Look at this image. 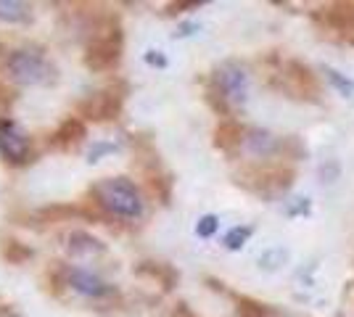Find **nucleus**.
I'll list each match as a JSON object with an SVG mask.
<instances>
[{
    "mask_svg": "<svg viewBox=\"0 0 354 317\" xmlns=\"http://www.w3.org/2000/svg\"><path fill=\"white\" fill-rule=\"evenodd\" d=\"M138 272H143V275H151V278H156V280H162L164 288H172L177 283V272L169 267V265H159V262H143Z\"/></svg>",
    "mask_w": 354,
    "mask_h": 317,
    "instance_id": "obj_16",
    "label": "nucleus"
},
{
    "mask_svg": "<svg viewBox=\"0 0 354 317\" xmlns=\"http://www.w3.org/2000/svg\"><path fill=\"white\" fill-rule=\"evenodd\" d=\"M106 246L98 238H93L90 233H82V230H77L69 236V254L74 257H98V254H104Z\"/></svg>",
    "mask_w": 354,
    "mask_h": 317,
    "instance_id": "obj_14",
    "label": "nucleus"
},
{
    "mask_svg": "<svg viewBox=\"0 0 354 317\" xmlns=\"http://www.w3.org/2000/svg\"><path fill=\"white\" fill-rule=\"evenodd\" d=\"M270 309H267L262 302H254L249 296H238L236 299V317H267Z\"/></svg>",
    "mask_w": 354,
    "mask_h": 317,
    "instance_id": "obj_17",
    "label": "nucleus"
},
{
    "mask_svg": "<svg viewBox=\"0 0 354 317\" xmlns=\"http://www.w3.org/2000/svg\"><path fill=\"white\" fill-rule=\"evenodd\" d=\"M243 143V127L238 124L236 119H222L217 127H214V146L220 151L233 153Z\"/></svg>",
    "mask_w": 354,
    "mask_h": 317,
    "instance_id": "obj_12",
    "label": "nucleus"
},
{
    "mask_svg": "<svg viewBox=\"0 0 354 317\" xmlns=\"http://www.w3.org/2000/svg\"><path fill=\"white\" fill-rule=\"evenodd\" d=\"M246 95H249V75H246V69L236 61L222 64L220 69L214 72L212 85H209V101L214 104V108L227 114V108L241 106L246 101Z\"/></svg>",
    "mask_w": 354,
    "mask_h": 317,
    "instance_id": "obj_2",
    "label": "nucleus"
},
{
    "mask_svg": "<svg viewBox=\"0 0 354 317\" xmlns=\"http://www.w3.org/2000/svg\"><path fill=\"white\" fill-rule=\"evenodd\" d=\"M325 72V79L336 88V90L344 95V98H349V95H354V82L349 79V77H344L341 72H336V69H330V66H325L323 69Z\"/></svg>",
    "mask_w": 354,
    "mask_h": 317,
    "instance_id": "obj_18",
    "label": "nucleus"
},
{
    "mask_svg": "<svg viewBox=\"0 0 354 317\" xmlns=\"http://www.w3.org/2000/svg\"><path fill=\"white\" fill-rule=\"evenodd\" d=\"M188 317H191V315H188Z\"/></svg>",
    "mask_w": 354,
    "mask_h": 317,
    "instance_id": "obj_26",
    "label": "nucleus"
},
{
    "mask_svg": "<svg viewBox=\"0 0 354 317\" xmlns=\"http://www.w3.org/2000/svg\"><path fill=\"white\" fill-rule=\"evenodd\" d=\"M146 64H151V66H167V59H164L159 50H148L146 53Z\"/></svg>",
    "mask_w": 354,
    "mask_h": 317,
    "instance_id": "obj_23",
    "label": "nucleus"
},
{
    "mask_svg": "<svg viewBox=\"0 0 354 317\" xmlns=\"http://www.w3.org/2000/svg\"><path fill=\"white\" fill-rule=\"evenodd\" d=\"M6 69L21 85H50L56 79V66L35 48H16L6 59Z\"/></svg>",
    "mask_w": 354,
    "mask_h": 317,
    "instance_id": "obj_3",
    "label": "nucleus"
},
{
    "mask_svg": "<svg viewBox=\"0 0 354 317\" xmlns=\"http://www.w3.org/2000/svg\"><path fill=\"white\" fill-rule=\"evenodd\" d=\"M122 101H124V88L111 85V88H104V90L90 93L88 98L80 104V114L93 122L117 119L119 111H122Z\"/></svg>",
    "mask_w": 354,
    "mask_h": 317,
    "instance_id": "obj_5",
    "label": "nucleus"
},
{
    "mask_svg": "<svg viewBox=\"0 0 354 317\" xmlns=\"http://www.w3.org/2000/svg\"><path fill=\"white\" fill-rule=\"evenodd\" d=\"M217 227H220V220H217L214 214H204V217L198 220V225H196V236H198V238H212V236L217 233Z\"/></svg>",
    "mask_w": 354,
    "mask_h": 317,
    "instance_id": "obj_20",
    "label": "nucleus"
},
{
    "mask_svg": "<svg viewBox=\"0 0 354 317\" xmlns=\"http://www.w3.org/2000/svg\"><path fill=\"white\" fill-rule=\"evenodd\" d=\"M249 238H251V227H233V230L225 236V249L238 251V249H243V246H246Z\"/></svg>",
    "mask_w": 354,
    "mask_h": 317,
    "instance_id": "obj_19",
    "label": "nucleus"
},
{
    "mask_svg": "<svg viewBox=\"0 0 354 317\" xmlns=\"http://www.w3.org/2000/svg\"><path fill=\"white\" fill-rule=\"evenodd\" d=\"M0 19L3 21H14V24H27L32 19L30 3H19V0H0Z\"/></svg>",
    "mask_w": 354,
    "mask_h": 317,
    "instance_id": "obj_15",
    "label": "nucleus"
},
{
    "mask_svg": "<svg viewBox=\"0 0 354 317\" xmlns=\"http://www.w3.org/2000/svg\"><path fill=\"white\" fill-rule=\"evenodd\" d=\"M122 48H124V35L117 21H111L101 35H95L85 48V64L93 72H106L111 66H117L122 59Z\"/></svg>",
    "mask_w": 354,
    "mask_h": 317,
    "instance_id": "obj_4",
    "label": "nucleus"
},
{
    "mask_svg": "<svg viewBox=\"0 0 354 317\" xmlns=\"http://www.w3.org/2000/svg\"><path fill=\"white\" fill-rule=\"evenodd\" d=\"M85 135H88L85 122L80 119V117H69V119L61 122V127L56 130V135H53V143L61 146V148H72V146H77Z\"/></svg>",
    "mask_w": 354,
    "mask_h": 317,
    "instance_id": "obj_13",
    "label": "nucleus"
},
{
    "mask_svg": "<svg viewBox=\"0 0 354 317\" xmlns=\"http://www.w3.org/2000/svg\"><path fill=\"white\" fill-rule=\"evenodd\" d=\"M243 146L251 156L257 159H265V156H272V153L281 148V137H275L267 130H251L249 135L243 133Z\"/></svg>",
    "mask_w": 354,
    "mask_h": 317,
    "instance_id": "obj_11",
    "label": "nucleus"
},
{
    "mask_svg": "<svg viewBox=\"0 0 354 317\" xmlns=\"http://www.w3.org/2000/svg\"><path fill=\"white\" fill-rule=\"evenodd\" d=\"M320 19L330 30L341 32L349 43H354V3H333L320 11Z\"/></svg>",
    "mask_w": 354,
    "mask_h": 317,
    "instance_id": "obj_10",
    "label": "nucleus"
},
{
    "mask_svg": "<svg viewBox=\"0 0 354 317\" xmlns=\"http://www.w3.org/2000/svg\"><path fill=\"white\" fill-rule=\"evenodd\" d=\"M0 156L8 164H24L30 159V137L11 119H0Z\"/></svg>",
    "mask_w": 354,
    "mask_h": 317,
    "instance_id": "obj_7",
    "label": "nucleus"
},
{
    "mask_svg": "<svg viewBox=\"0 0 354 317\" xmlns=\"http://www.w3.org/2000/svg\"><path fill=\"white\" fill-rule=\"evenodd\" d=\"M283 77H286V88H288L291 95H296V98H310V101L317 98L320 85H317V77L312 75L310 66H304L299 61H291V64H286Z\"/></svg>",
    "mask_w": 354,
    "mask_h": 317,
    "instance_id": "obj_8",
    "label": "nucleus"
},
{
    "mask_svg": "<svg viewBox=\"0 0 354 317\" xmlns=\"http://www.w3.org/2000/svg\"><path fill=\"white\" fill-rule=\"evenodd\" d=\"M114 151H119V146H114V143H98V146H93V148H90L88 159L95 164V162H98L104 153H114Z\"/></svg>",
    "mask_w": 354,
    "mask_h": 317,
    "instance_id": "obj_22",
    "label": "nucleus"
},
{
    "mask_svg": "<svg viewBox=\"0 0 354 317\" xmlns=\"http://www.w3.org/2000/svg\"><path fill=\"white\" fill-rule=\"evenodd\" d=\"M193 30H198V27H196V24H183L175 37H185V35H193Z\"/></svg>",
    "mask_w": 354,
    "mask_h": 317,
    "instance_id": "obj_25",
    "label": "nucleus"
},
{
    "mask_svg": "<svg viewBox=\"0 0 354 317\" xmlns=\"http://www.w3.org/2000/svg\"><path fill=\"white\" fill-rule=\"evenodd\" d=\"M294 180V172L291 169H283V166H254L243 175V182L246 188L262 193V196H275V193H283Z\"/></svg>",
    "mask_w": 354,
    "mask_h": 317,
    "instance_id": "obj_6",
    "label": "nucleus"
},
{
    "mask_svg": "<svg viewBox=\"0 0 354 317\" xmlns=\"http://www.w3.org/2000/svg\"><path fill=\"white\" fill-rule=\"evenodd\" d=\"M30 257H32L30 249L19 246L16 241H8V243H6V259H8V262H21V259H30Z\"/></svg>",
    "mask_w": 354,
    "mask_h": 317,
    "instance_id": "obj_21",
    "label": "nucleus"
},
{
    "mask_svg": "<svg viewBox=\"0 0 354 317\" xmlns=\"http://www.w3.org/2000/svg\"><path fill=\"white\" fill-rule=\"evenodd\" d=\"M198 6H204V3H201V0H191V3H172V6H169V14L185 11V8H198Z\"/></svg>",
    "mask_w": 354,
    "mask_h": 317,
    "instance_id": "obj_24",
    "label": "nucleus"
},
{
    "mask_svg": "<svg viewBox=\"0 0 354 317\" xmlns=\"http://www.w3.org/2000/svg\"><path fill=\"white\" fill-rule=\"evenodd\" d=\"M66 280L69 286L77 291V294H85V296H93V299H101V296H109L114 288L109 286L106 280H101L95 272L82 270V267H72L66 270Z\"/></svg>",
    "mask_w": 354,
    "mask_h": 317,
    "instance_id": "obj_9",
    "label": "nucleus"
},
{
    "mask_svg": "<svg viewBox=\"0 0 354 317\" xmlns=\"http://www.w3.org/2000/svg\"><path fill=\"white\" fill-rule=\"evenodd\" d=\"M93 196L109 214L122 217V220H138V217H143V209H146L138 185L133 180H127V177L101 180L93 188Z\"/></svg>",
    "mask_w": 354,
    "mask_h": 317,
    "instance_id": "obj_1",
    "label": "nucleus"
}]
</instances>
